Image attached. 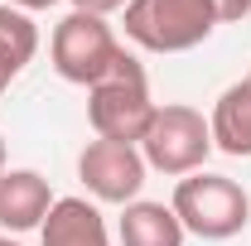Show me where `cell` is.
Returning <instances> with one entry per match:
<instances>
[{
  "mask_svg": "<svg viewBox=\"0 0 251 246\" xmlns=\"http://www.w3.org/2000/svg\"><path fill=\"white\" fill-rule=\"evenodd\" d=\"M159 101L150 97V77H145V63L135 53H116V63L87 87V121H92L97 140H126V145H140L145 130L155 121Z\"/></svg>",
  "mask_w": 251,
  "mask_h": 246,
  "instance_id": "cell-1",
  "label": "cell"
},
{
  "mask_svg": "<svg viewBox=\"0 0 251 246\" xmlns=\"http://www.w3.org/2000/svg\"><path fill=\"white\" fill-rule=\"evenodd\" d=\"M174 217L184 222L188 237H203V242H232L237 232H247L251 222V193L237 179L227 174H188L174 184V198H169Z\"/></svg>",
  "mask_w": 251,
  "mask_h": 246,
  "instance_id": "cell-2",
  "label": "cell"
},
{
  "mask_svg": "<svg viewBox=\"0 0 251 246\" xmlns=\"http://www.w3.org/2000/svg\"><path fill=\"white\" fill-rule=\"evenodd\" d=\"M121 15L126 39L145 53H188L218 29L213 0H130Z\"/></svg>",
  "mask_w": 251,
  "mask_h": 246,
  "instance_id": "cell-3",
  "label": "cell"
},
{
  "mask_svg": "<svg viewBox=\"0 0 251 246\" xmlns=\"http://www.w3.org/2000/svg\"><path fill=\"white\" fill-rule=\"evenodd\" d=\"M140 154L145 164L164 174V179H188L208 164L213 154V130H208V116L198 106H184V101H169L159 106L145 140H140Z\"/></svg>",
  "mask_w": 251,
  "mask_h": 246,
  "instance_id": "cell-4",
  "label": "cell"
},
{
  "mask_svg": "<svg viewBox=\"0 0 251 246\" xmlns=\"http://www.w3.org/2000/svg\"><path fill=\"white\" fill-rule=\"evenodd\" d=\"M116 53H121L116 29L101 15H87V10H68L53 25V39H49L53 73L63 82H73V87H92L97 77L116 63Z\"/></svg>",
  "mask_w": 251,
  "mask_h": 246,
  "instance_id": "cell-5",
  "label": "cell"
},
{
  "mask_svg": "<svg viewBox=\"0 0 251 246\" xmlns=\"http://www.w3.org/2000/svg\"><path fill=\"white\" fill-rule=\"evenodd\" d=\"M145 154L140 145H126V140H87L82 154H77V179L92 193V203H135L140 188H145Z\"/></svg>",
  "mask_w": 251,
  "mask_h": 246,
  "instance_id": "cell-6",
  "label": "cell"
},
{
  "mask_svg": "<svg viewBox=\"0 0 251 246\" xmlns=\"http://www.w3.org/2000/svg\"><path fill=\"white\" fill-rule=\"evenodd\" d=\"M49 208H53V188L39 169H5L0 174V232L5 237L44 227Z\"/></svg>",
  "mask_w": 251,
  "mask_h": 246,
  "instance_id": "cell-7",
  "label": "cell"
},
{
  "mask_svg": "<svg viewBox=\"0 0 251 246\" xmlns=\"http://www.w3.org/2000/svg\"><path fill=\"white\" fill-rule=\"evenodd\" d=\"M39 246H111L106 217L92 198H53V208L39 227Z\"/></svg>",
  "mask_w": 251,
  "mask_h": 246,
  "instance_id": "cell-8",
  "label": "cell"
},
{
  "mask_svg": "<svg viewBox=\"0 0 251 246\" xmlns=\"http://www.w3.org/2000/svg\"><path fill=\"white\" fill-rule=\"evenodd\" d=\"M208 130H213V150L232 154V159H251V82H232L208 111Z\"/></svg>",
  "mask_w": 251,
  "mask_h": 246,
  "instance_id": "cell-9",
  "label": "cell"
},
{
  "mask_svg": "<svg viewBox=\"0 0 251 246\" xmlns=\"http://www.w3.org/2000/svg\"><path fill=\"white\" fill-rule=\"evenodd\" d=\"M116 237L121 246H184L188 232L184 222L174 217L169 203H155V198H135L121 208V222H116Z\"/></svg>",
  "mask_w": 251,
  "mask_h": 246,
  "instance_id": "cell-10",
  "label": "cell"
},
{
  "mask_svg": "<svg viewBox=\"0 0 251 246\" xmlns=\"http://www.w3.org/2000/svg\"><path fill=\"white\" fill-rule=\"evenodd\" d=\"M34 53H39V25H34L25 10L0 5V97L34 63Z\"/></svg>",
  "mask_w": 251,
  "mask_h": 246,
  "instance_id": "cell-11",
  "label": "cell"
},
{
  "mask_svg": "<svg viewBox=\"0 0 251 246\" xmlns=\"http://www.w3.org/2000/svg\"><path fill=\"white\" fill-rule=\"evenodd\" d=\"M213 10H218V25H242L251 15V0H213Z\"/></svg>",
  "mask_w": 251,
  "mask_h": 246,
  "instance_id": "cell-12",
  "label": "cell"
},
{
  "mask_svg": "<svg viewBox=\"0 0 251 246\" xmlns=\"http://www.w3.org/2000/svg\"><path fill=\"white\" fill-rule=\"evenodd\" d=\"M126 5L130 0H73V10H87V15H101V20L116 15V10H126Z\"/></svg>",
  "mask_w": 251,
  "mask_h": 246,
  "instance_id": "cell-13",
  "label": "cell"
},
{
  "mask_svg": "<svg viewBox=\"0 0 251 246\" xmlns=\"http://www.w3.org/2000/svg\"><path fill=\"white\" fill-rule=\"evenodd\" d=\"M5 5H15V10L29 15V10H49V5H58V0H5Z\"/></svg>",
  "mask_w": 251,
  "mask_h": 246,
  "instance_id": "cell-14",
  "label": "cell"
},
{
  "mask_svg": "<svg viewBox=\"0 0 251 246\" xmlns=\"http://www.w3.org/2000/svg\"><path fill=\"white\" fill-rule=\"evenodd\" d=\"M0 174H5V135H0Z\"/></svg>",
  "mask_w": 251,
  "mask_h": 246,
  "instance_id": "cell-15",
  "label": "cell"
},
{
  "mask_svg": "<svg viewBox=\"0 0 251 246\" xmlns=\"http://www.w3.org/2000/svg\"><path fill=\"white\" fill-rule=\"evenodd\" d=\"M0 246H20V242H15V237H5V232H0Z\"/></svg>",
  "mask_w": 251,
  "mask_h": 246,
  "instance_id": "cell-16",
  "label": "cell"
},
{
  "mask_svg": "<svg viewBox=\"0 0 251 246\" xmlns=\"http://www.w3.org/2000/svg\"><path fill=\"white\" fill-rule=\"evenodd\" d=\"M247 82H251V73H247Z\"/></svg>",
  "mask_w": 251,
  "mask_h": 246,
  "instance_id": "cell-17",
  "label": "cell"
},
{
  "mask_svg": "<svg viewBox=\"0 0 251 246\" xmlns=\"http://www.w3.org/2000/svg\"><path fill=\"white\" fill-rule=\"evenodd\" d=\"M0 5H5V0H0Z\"/></svg>",
  "mask_w": 251,
  "mask_h": 246,
  "instance_id": "cell-18",
  "label": "cell"
}]
</instances>
